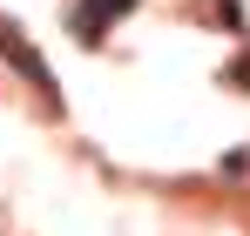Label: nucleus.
<instances>
[{"instance_id": "1", "label": "nucleus", "mask_w": 250, "mask_h": 236, "mask_svg": "<svg viewBox=\"0 0 250 236\" xmlns=\"http://www.w3.org/2000/svg\"><path fill=\"white\" fill-rule=\"evenodd\" d=\"M128 7H135V0H82V7H75V40H82V47H95V40L108 34Z\"/></svg>"}, {"instance_id": "2", "label": "nucleus", "mask_w": 250, "mask_h": 236, "mask_svg": "<svg viewBox=\"0 0 250 236\" xmlns=\"http://www.w3.org/2000/svg\"><path fill=\"white\" fill-rule=\"evenodd\" d=\"M0 54H7V61H14V68H21L27 81H34V88L47 95V108H54V75H47V61H41V54H34V47H27L21 34H14V27H0Z\"/></svg>"}, {"instance_id": "3", "label": "nucleus", "mask_w": 250, "mask_h": 236, "mask_svg": "<svg viewBox=\"0 0 250 236\" xmlns=\"http://www.w3.org/2000/svg\"><path fill=\"white\" fill-rule=\"evenodd\" d=\"M230 81H250V54H244V61H237V68H230Z\"/></svg>"}]
</instances>
